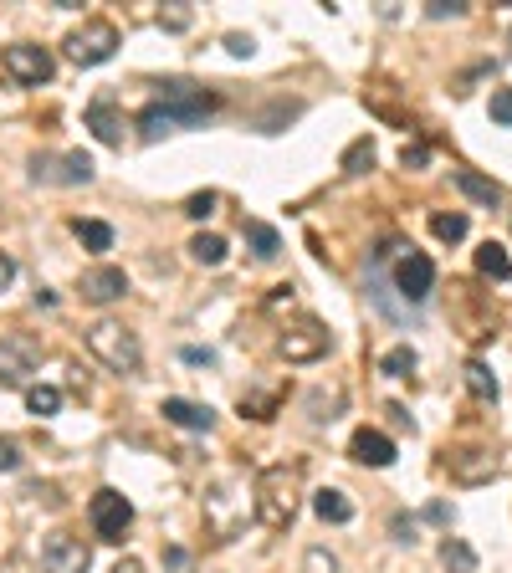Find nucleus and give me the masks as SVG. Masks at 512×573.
I'll use <instances>...</instances> for the list:
<instances>
[{
    "label": "nucleus",
    "instance_id": "1",
    "mask_svg": "<svg viewBox=\"0 0 512 573\" xmlns=\"http://www.w3.org/2000/svg\"><path fill=\"white\" fill-rule=\"evenodd\" d=\"M297 507H303V466L297 461H277L251 481V517L272 533L297 522Z\"/></svg>",
    "mask_w": 512,
    "mask_h": 573
},
{
    "label": "nucleus",
    "instance_id": "2",
    "mask_svg": "<svg viewBox=\"0 0 512 573\" xmlns=\"http://www.w3.org/2000/svg\"><path fill=\"white\" fill-rule=\"evenodd\" d=\"M88 348H93V359L108 364L113 374H139V364H144L139 333L123 328V323H113V318H98V323L88 328Z\"/></svg>",
    "mask_w": 512,
    "mask_h": 573
},
{
    "label": "nucleus",
    "instance_id": "3",
    "mask_svg": "<svg viewBox=\"0 0 512 573\" xmlns=\"http://www.w3.org/2000/svg\"><path fill=\"white\" fill-rule=\"evenodd\" d=\"M236 497H246V487H241L236 476L231 481H216L210 497H205V527H210V538H216V543H231L241 533L246 512H251V502H236Z\"/></svg>",
    "mask_w": 512,
    "mask_h": 573
},
{
    "label": "nucleus",
    "instance_id": "4",
    "mask_svg": "<svg viewBox=\"0 0 512 573\" xmlns=\"http://www.w3.org/2000/svg\"><path fill=\"white\" fill-rule=\"evenodd\" d=\"M67 62H77V67H98V62H108L113 52H118V26L113 21H82L67 41Z\"/></svg>",
    "mask_w": 512,
    "mask_h": 573
},
{
    "label": "nucleus",
    "instance_id": "5",
    "mask_svg": "<svg viewBox=\"0 0 512 573\" xmlns=\"http://www.w3.org/2000/svg\"><path fill=\"white\" fill-rule=\"evenodd\" d=\"M41 338L36 333H0V384H26L41 364Z\"/></svg>",
    "mask_w": 512,
    "mask_h": 573
},
{
    "label": "nucleus",
    "instance_id": "6",
    "mask_svg": "<svg viewBox=\"0 0 512 573\" xmlns=\"http://www.w3.org/2000/svg\"><path fill=\"white\" fill-rule=\"evenodd\" d=\"M333 348V338H328V328L318 323V318H297L292 328H282V338H277V354L287 359V364H313V359H323Z\"/></svg>",
    "mask_w": 512,
    "mask_h": 573
},
{
    "label": "nucleus",
    "instance_id": "7",
    "mask_svg": "<svg viewBox=\"0 0 512 573\" xmlns=\"http://www.w3.org/2000/svg\"><path fill=\"white\" fill-rule=\"evenodd\" d=\"M88 517H93V533H98L103 543H123V533L134 527V502H128L123 492H113V487H103V492L88 502Z\"/></svg>",
    "mask_w": 512,
    "mask_h": 573
},
{
    "label": "nucleus",
    "instance_id": "8",
    "mask_svg": "<svg viewBox=\"0 0 512 573\" xmlns=\"http://www.w3.org/2000/svg\"><path fill=\"white\" fill-rule=\"evenodd\" d=\"M93 568V548L72 538V533H47V543H41V573H88Z\"/></svg>",
    "mask_w": 512,
    "mask_h": 573
},
{
    "label": "nucleus",
    "instance_id": "9",
    "mask_svg": "<svg viewBox=\"0 0 512 573\" xmlns=\"http://www.w3.org/2000/svg\"><path fill=\"white\" fill-rule=\"evenodd\" d=\"M0 62H6V72L21 87H41V82H52V72H57V57L47 47H36V41H16V47H6Z\"/></svg>",
    "mask_w": 512,
    "mask_h": 573
},
{
    "label": "nucleus",
    "instance_id": "10",
    "mask_svg": "<svg viewBox=\"0 0 512 573\" xmlns=\"http://www.w3.org/2000/svg\"><path fill=\"white\" fill-rule=\"evenodd\" d=\"M395 292L405 297V302H425L431 297V287H436V261L431 256H420V251H410V256H400L395 261Z\"/></svg>",
    "mask_w": 512,
    "mask_h": 573
},
{
    "label": "nucleus",
    "instance_id": "11",
    "mask_svg": "<svg viewBox=\"0 0 512 573\" xmlns=\"http://www.w3.org/2000/svg\"><path fill=\"white\" fill-rule=\"evenodd\" d=\"M159 103H164V108H175L190 128H195V123H205L210 113H216V93H205V87H195V82H164Z\"/></svg>",
    "mask_w": 512,
    "mask_h": 573
},
{
    "label": "nucleus",
    "instance_id": "12",
    "mask_svg": "<svg viewBox=\"0 0 512 573\" xmlns=\"http://www.w3.org/2000/svg\"><path fill=\"white\" fill-rule=\"evenodd\" d=\"M77 292L88 297V302H118L128 292V272L123 267H88L77 282Z\"/></svg>",
    "mask_w": 512,
    "mask_h": 573
},
{
    "label": "nucleus",
    "instance_id": "13",
    "mask_svg": "<svg viewBox=\"0 0 512 573\" xmlns=\"http://www.w3.org/2000/svg\"><path fill=\"white\" fill-rule=\"evenodd\" d=\"M349 456L359 461V466H390L395 461V440L384 435V430H354V440H349Z\"/></svg>",
    "mask_w": 512,
    "mask_h": 573
},
{
    "label": "nucleus",
    "instance_id": "14",
    "mask_svg": "<svg viewBox=\"0 0 512 573\" xmlns=\"http://www.w3.org/2000/svg\"><path fill=\"white\" fill-rule=\"evenodd\" d=\"M159 415H164L169 425H180V430H210V425H216V410L195 405V400H180V394H169V400L159 405Z\"/></svg>",
    "mask_w": 512,
    "mask_h": 573
},
{
    "label": "nucleus",
    "instance_id": "15",
    "mask_svg": "<svg viewBox=\"0 0 512 573\" xmlns=\"http://www.w3.org/2000/svg\"><path fill=\"white\" fill-rule=\"evenodd\" d=\"M175 128H190L175 108H164V103H149L144 113H139V134L154 144V139H164V134H175Z\"/></svg>",
    "mask_w": 512,
    "mask_h": 573
},
{
    "label": "nucleus",
    "instance_id": "16",
    "mask_svg": "<svg viewBox=\"0 0 512 573\" xmlns=\"http://www.w3.org/2000/svg\"><path fill=\"white\" fill-rule=\"evenodd\" d=\"M456 190L466 195V200H477V205H502V185L497 180H487V174H477V169H456Z\"/></svg>",
    "mask_w": 512,
    "mask_h": 573
},
{
    "label": "nucleus",
    "instance_id": "17",
    "mask_svg": "<svg viewBox=\"0 0 512 573\" xmlns=\"http://www.w3.org/2000/svg\"><path fill=\"white\" fill-rule=\"evenodd\" d=\"M88 128L98 134V144H123V118H118L113 98H98V103L88 108Z\"/></svg>",
    "mask_w": 512,
    "mask_h": 573
},
{
    "label": "nucleus",
    "instance_id": "18",
    "mask_svg": "<svg viewBox=\"0 0 512 573\" xmlns=\"http://www.w3.org/2000/svg\"><path fill=\"white\" fill-rule=\"evenodd\" d=\"M313 512L323 517V522H333V527H344V522H354V502L338 492V487H323V492H313Z\"/></svg>",
    "mask_w": 512,
    "mask_h": 573
},
{
    "label": "nucleus",
    "instance_id": "19",
    "mask_svg": "<svg viewBox=\"0 0 512 573\" xmlns=\"http://www.w3.org/2000/svg\"><path fill=\"white\" fill-rule=\"evenodd\" d=\"M477 272H482V277H492V282H507V277H512L507 246H497V241H482V246H477Z\"/></svg>",
    "mask_w": 512,
    "mask_h": 573
},
{
    "label": "nucleus",
    "instance_id": "20",
    "mask_svg": "<svg viewBox=\"0 0 512 573\" xmlns=\"http://www.w3.org/2000/svg\"><path fill=\"white\" fill-rule=\"evenodd\" d=\"M451 471L461 481H487V476H497V461L487 451H461V456H451Z\"/></svg>",
    "mask_w": 512,
    "mask_h": 573
},
{
    "label": "nucleus",
    "instance_id": "21",
    "mask_svg": "<svg viewBox=\"0 0 512 573\" xmlns=\"http://www.w3.org/2000/svg\"><path fill=\"white\" fill-rule=\"evenodd\" d=\"M431 236L446 241V246L466 241V215H461V210H436V215H431Z\"/></svg>",
    "mask_w": 512,
    "mask_h": 573
},
{
    "label": "nucleus",
    "instance_id": "22",
    "mask_svg": "<svg viewBox=\"0 0 512 573\" xmlns=\"http://www.w3.org/2000/svg\"><path fill=\"white\" fill-rule=\"evenodd\" d=\"M52 180H57V185H88V180H93V159H88V154H77V149L62 154V169L52 174Z\"/></svg>",
    "mask_w": 512,
    "mask_h": 573
},
{
    "label": "nucleus",
    "instance_id": "23",
    "mask_svg": "<svg viewBox=\"0 0 512 573\" xmlns=\"http://www.w3.org/2000/svg\"><path fill=\"white\" fill-rule=\"evenodd\" d=\"M26 410L41 415V420L57 415V410H62V389H57V384H31V389H26Z\"/></svg>",
    "mask_w": 512,
    "mask_h": 573
},
{
    "label": "nucleus",
    "instance_id": "24",
    "mask_svg": "<svg viewBox=\"0 0 512 573\" xmlns=\"http://www.w3.org/2000/svg\"><path fill=\"white\" fill-rule=\"evenodd\" d=\"M190 256L200 261V267H221V261H226V241H221L216 231H200V236L190 241Z\"/></svg>",
    "mask_w": 512,
    "mask_h": 573
},
{
    "label": "nucleus",
    "instance_id": "25",
    "mask_svg": "<svg viewBox=\"0 0 512 573\" xmlns=\"http://www.w3.org/2000/svg\"><path fill=\"white\" fill-rule=\"evenodd\" d=\"M441 563L451 573H477V553H472V543H461V538H446L441 543Z\"/></svg>",
    "mask_w": 512,
    "mask_h": 573
},
{
    "label": "nucleus",
    "instance_id": "26",
    "mask_svg": "<svg viewBox=\"0 0 512 573\" xmlns=\"http://www.w3.org/2000/svg\"><path fill=\"white\" fill-rule=\"evenodd\" d=\"M77 241L82 246H88V251H108L113 246V226H108V220H77Z\"/></svg>",
    "mask_w": 512,
    "mask_h": 573
},
{
    "label": "nucleus",
    "instance_id": "27",
    "mask_svg": "<svg viewBox=\"0 0 512 573\" xmlns=\"http://www.w3.org/2000/svg\"><path fill=\"white\" fill-rule=\"evenodd\" d=\"M246 241L256 246V256H262V261H272V256L282 251V236L267 226V220H251V226H246Z\"/></svg>",
    "mask_w": 512,
    "mask_h": 573
},
{
    "label": "nucleus",
    "instance_id": "28",
    "mask_svg": "<svg viewBox=\"0 0 512 573\" xmlns=\"http://www.w3.org/2000/svg\"><path fill=\"white\" fill-rule=\"evenodd\" d=\"M466 389H472L477 400H497V379H492V369H487L482 359L466 364Z\"/></svg>",
    "mask_w": 512,
    "mask_h": 573
},
{
    "label": "nucleus",
    "instance_id": "29",
    "mask_svg": "<svg viewBox=\"0 0 512 573\" xmlns=\"http://www.w3.org/2000/svg\"><path fill=\"white\" fill-rule=\"evenodd\" d=\"M379 369H384V374H395V379H405V374L415 369V348H390V354L379 359Z\"/></svg>",
    "mask_w": 512,
    "mask_h": 573
},
{
    "label": "nucleus",
    "instance_id": "30",
    "mask_svg": "<svg viewBox=\"0 0 512 573\" xmlns=\"http://www.w3.org/2000/svg\"><path fill=\"white\" fill-rule=\"evenodd\" d=\"M369 164H374V144H369V139L349 144V154H344V174H364Z\"/></svg>",
    "mask_w": 512,
    "mask_h": 573
},
{
    "label": "nucleus",
    "instance_id": "31",
    "mask_svg": "<svg viewBox=\"0 0 512 573\" xmlns=\"http://www.w3.org/2000/svg\"><path fill=\"white\" fill-rule=\"evenodd\" d=\"M492 123L512 128V87H497V93H492Z\"/></svg>",
    "mask_w": 512,
    "mask_h": 573
},
{
    "label": "nucleus",
    "instance_id": "32",
    "mask_svg": "<svg viewBox=\"0 0 512 573\" xmlns=\"http://www.w3.org/2000/svg\"><path fill=\"white\" fill-rule=\"evenodd\" d=\"M210 210H216V190H200V195L185 200V215H195V220H205Z\"/></svg>",
    "mask_w": 512,
    "mask_h": 573
},
{
    "label": "nucleus",
    "instance_id": "33",
    "mask_svg": "<svg viewBox=\"0 0 512 573\" xmlns=\"http://www.w3.org/2000/svg\"><path fill=\"white\" fill-rule=\"evenodd\" d=\"M16 466H21V446L11 435H0V471H16Z\"/></svg>",
    "mask_w": 512,
    "mask_h": 573
},
{
    "label": "nucleus",
    "instance_id": "34",
    "mask_svg": "<svg viewBox=\"0 0 512 573\" xmlns=\"http://www.w3.org/2000/svg\"><path fill=\"white\" fill-rule=\"evenodd\" d=\"M400 164H405V169H425V164H431V149H425V144H405Z\"/></svg>",
    "mask_w": 512,
    "mask_h": 573
},
{
    "label": "nucleus",
    "instance_id": "35",
    "mask_svg": "<svg viewBox=\"0 0 512 573\" xmlns=\"http://www.w3.org/2000/svg\"><path fill=\"white\" fill-rule=\"evenodd\" d=\"M226 52H231V57H251V52H256V41L236 31V36H226Z\"/></svg>",
    "mask_w": 512,
    "mask_h": 573
},
{
    "label": "nucleus",
    "instance_id": "36",
    "mask_svg": "<svg viewBox=\"0 0 512 573\" xmlns=\"http://www.w3.org/2000/svg\"><path fill=\"white\" fill-rule=\"evenodd\" d=\"M185 364H216V354L210 348H185Z\"/></svg>",
    "mask_w": 512,
    "mask_h": 573
},
{
    "label": "nucleus",
    "instance_id": "37",
    "mask_svg": "<svg viewBox=\"0 0 512 573\" xmlns=\"http://www.w3.org/2000/svg\"><path fill=\"white\" fill-rule=\"evenodd\" d=\"M0 573H31V563H26V558H21V553H11V558H6V563H0Z\"/></svg>",
    "mask_w": 512,
    "mask_h": 573
},
{
    "label": "nucleus",
    "instance_id": "38",
    "mask_svg": "<svg viewBox=\"0 0 512 573\" xmlns=\"http://www.w3.org/2000/svg\"><path fill=\"white\" fill-rule=\"evenodd\" d=\"M308 568H313V573H333L338 563H333V558H323V553H308Z\"/></svg>",
    "mask_w": 512,
    "mask_h": 573
},
{
    "label": "nucleus",
    "instance_id": "39",
    "mask_svg": "<svg viewBox=\"0 0 512 573\" xmlns=\"http://www.w3.org/2000/svg\"><path fill=\"white\" fill-rule=\"evenodd\" d=\"M164 26H175V31H180V26H190V11H185V6H175V11L164 16Z\"/></svg>",
    "mask_w": 512,
    "mask_h": 573
},
{
    "label": "nucleus",
    "instance_id": "40",
    "mask_svg": "<svg viewBox=\"0 0 512 573\" xmlns=\"http://www.w3.org/2000/svg\"><path fill=\"white\" fill-rule=\"evenodd\" d=\"M11 277H16V261H11V256H0V287H6Z\"/></svg>",
    "mask_w": 512,
    "mask_h": 573
},
{
    "label": "nucleus",
    "instance_id": "41",
    "mask_svg": "<svg viewBox=\"0 0 512 573\" xmlns=\"http://www.w3.org/2000/svg\"><path fill=\"white\" fill-rule=\"evenodd\" d=\"M456 11H461V6H446V0H431V16H436V21H441V16H456Z\"/></svg>",
    "mask_w": 512,
    "mask_h": 573
},
{
    "label": "nucleus",
    "instance_id": "42",
    "mask_svg": "<svg viewBox=\"0 0 512 573\" xmlns=\"http://www.w3.org/2000/svg\"><path fill=\"white\" fill-rule=\"evenodd\" d=\"M113 573H144V563H139V558H123V563H118Z\"/></svg>",
    "mask_w": 512,
    "mask_h": 573
}]
</instances>
